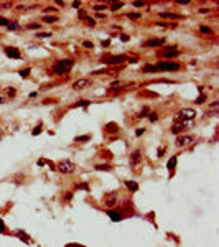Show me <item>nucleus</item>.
I'll return each instance as SVG.
<instances>
[{
    "instance_id": "f257e3e1",
    "label": "nucleus",
    "mask_w": 219,
    "mask_h": 247,
    "mask_svg": "<svg viewBox=\"0 0 219 247\" xmlns=\"http://www.w3.org/2000/svg\"><path fill=\"white\" fill-rule=\"evenodd\" d=\"M72 66H74V61L72 59H61V61H56L53 64V72L58 76H63V74H68Z\"/></svg>"
},
{
    "instance_id": "f03ea898",
    "label": "nucleus",
    "mask_w": 219,
    "mask_h": 247,
    "mask_svg": "<svg viewBox=\"0 0 219 247\" xmlns=\"http://www.w3.org/2000/svg\"><path fill=\"white\" fill-rule=\"evenodd\" d=\"M194 117H196V112H194L193 109H181L176 114V119L181 120V122L186 124V125H188V120H193Z\"/></svg>"
},
{
    "instance_id": "7ed1b4c3",
    "label": "nucleus",
    "mask_w": 219,
    "mask_h": 247,
    "mask_svg": "<svg viewBox=\"0 0 219 247\" xmlns=\"http://www.w3.org/2000/svg\"><path fill=\"white\" fill-rule=\"evenodd\" d=\"M101 61H102V63H105V64H120V63L129 61V56H125V55H117V56H104V58H101Z\"/></svg>"
},
{
    "instance_id": "20e7f679",
    "label": "nucleus",
    "mask_w": 219,
    "mask_h": 247,
    "mask_svg": "<svg viewBox=\"0 0 219 247\" xmlns=\"http://www.w3.org/2000/svg\"><path fill=\"white\" fill-rule=\"evenodd\" d=\"M158 71H178L181 68L180 63H171V61H160L158 64H155Z\"/></svg>"
},
{
    "instance_id": "39448f33",
    "label": "nucleus",
    "mask_w": 219,
    "mask_h": 247,
    "mask_svg": "<svg viewBox=\"0 0 219 247\" xmlns=\"http://www.w3.org/2000/svg\"><path fill=\"white\" fill-rule=\"evenodd\" d=\"M161 56V58H176V56H180V50H178L176 46H168V48H165V50H161L160 53H158Z\"/></svg>"
},
{
    "instance_id": "423d86ee",
    "label": "nucleus",
    "mask_w": 219,
    "mask_h": 247,
    "mask_svg": "<svg viewBox=\"0 0 219 247\" xmlns=\"http://www.w3.org/2000/svg\"><path fill=\"white\" fill-rule=\"evenodd\" d=\"M74 163L72 161H69V160H63V161H59L58 163V170L61 173H72L74 171Z\"/></svg>"
},
{
    "instance_id": "0eeeda50",
    "label": "nucleus",
    "mask_w": 219,
    "mask_h": 247,
    "mask_svg": "<svg viewBox=\"0 0 219 247\" xmlns=\"http://www.w3.org/2000/svg\"><path fill=\"white\" fill-rule=\"evenodd\" d=\"M161 44H165V38H152V40H147V41L143 43V46L155 48V46H161Z\"/></svg>"
},
{
    "instance_id": "6e6552de",
    "label": "nucleus",
    "mask_w": 219,
    "mask_h": 247,
    "mask_svg": "<svg viewBox=\"0 0 219 247\" xmlns=\"http://www.w3.org/2000/svg\"><path fill=\"white\" fill-rule=\"evenodd\" d=\"M5 55L9 56V58H13V59H20V58H22V53H20L17 48H13V46L5 48Z\"/></svg>"
},
{
    "instance_id": "1a4fd4ad",
    "label": "nucleus",
    "mask_w": 219,
    "mask_h": 247,
    "mask_svg": "<svg viewBox=\"0 0 219 247\" xmlns=\"http://www.w3.org/2000/svg\"><path fill=\"white\" fill-rule=\"evenodd\" d=\"M87 86H91V79H78L72 83V89H84Z\"/></svg>"
},
{
    "instance_id": "9d476101",
    "label": "nucleus",
    "mask_w": 219,
    "mask_h": 247,
    "mask_svg": "<svg viewBox=\"0 0 219 247\" xmlns=\"http://www.w3.org/2000/svg\"><path fill=\"white\" fill-rule=\"evenodd\" d=\"M140 160H142V152L140 150H135L130 155V165H132V167H137V165L140 163Z\"/></svg>"
},
{
    "instance_id": "9b49d317",
    "label": "nucleus",
    "mask_w": 219,
    "mask_h": 247,
    "mask_svg": "<svg viewBox=\"0 0 219 247\" xmlns=\"http://www.w3.org/2000/svg\"><path fill=\"white\" fill-rule=\"evenodd\" d=\"M191 142H194V139H193V137L185 135V137H180V139L176 140V145H178V147H186V145H189Z\"/></svg>"
},
{
    "instance_id": "f8f14e48",
    "label": "nucleus",
    "mask_w": 219,
    "mask_h": 247,
    "mask_svg": "<svg viewBox=\"0 0 219 247\" xmlns=\"http://www.w3.org/2000/svg\"><path fill=\"white\" fill-rule=\"evenodd\" d=\"M115 201H117V193H107V194H105L104 203L107 204V206H114Z\"/></svg>"
},
{
    "instance_id": "ddd939ff",
    "label": "nucleus",
    "mask_w": 219,
    "mask_h": 247,
    "mask_svg": "<svg viewBox=\"0 0 219 247\" xmlns=\"http://www.w3.org/2000/svg\"><path fill=\"white\" fill-rule=\"evenodd\" d=\"M107 216L109 217H111V219L112 221H114V222H119V221H122V214H120L119 211H112V209H109V211H107Z\"/></svg>"
},
{
    "instance_id": "4468645a",
    "label": "nucleus",
    "mask_w": 219,
    "mask_h": 247,
    "mask_svg": "<svg viewBox=\"0 0 219 247\" xmlns=\"http://www.w3.org/2000/svg\"><path fill=\"white\" fill-rule=\"evenodd\" d=\"M160 17L161 18H171V20H181L183 17L178 13H171V12H160Z\"/></svg>"
},
{
    "instance_id": "2eb2a0df",
    "label": "nucleus",
    "mask_w": 219,
    "mask_h": 247,
    "mask_svg": "<svg viewBox=\"0 0 219 247\" xmlns=\"http://www.w3.org/2000/svg\"><path fill=\"white\" fill-rule=\"evenodd\" d=\"M185 129H186V124H183V122H178V124H175V125L171 127V133H175V135H176V133L183 132Z\"/></svg>"
},
{
    "instance_id": "dca6fc26",
    "label": "nucleus",
    "mask_w": 219,
    "mask_h": 247,
    "mask_svg": "<svg viewBox=\"0 0 219 247\" xmlns=\"http://www.w3.org/2000/svg\"><path fill=\"white\" fill-rule=\"evenodd\" d=\"M105 130H107V133H117L119 132V125H117L115 122H109L107 125H105Z\"/></svg>"
},
{
    "instance_id": "f3484780",
    "label": "nucleus",
    "mask_w": 219,
    "mask_h": 247,
    "mask_svg": "<svg viewBox=\"0 0 219 247\" xmlns=\"http://www.w3.org/2000/svg\"><path fill=\"white\" fill-rule=\"evenodd\" d=\"M15 236L18 239H22V241H25V244H30V237L26 236V232H23V231H15Z\"/></svg>"
},
{
    "instance_id": "a211bd4d",
    "label": "nucleus",
    "mask_w": 219,
    "mask_h": 247,
    "mask_svg": "<svg viewBox=\"0 0 219 247\" xmlns=\"http://www.w3.org/2000/svg\"><path fill=\"white\" fill-rule=\"evenodd\" d=\"M208 109L211 111V114H214V115H217V109H219V102L217 101H213V102L208 106Z\"/></svg>"
},
{
    "instance_id": "6ab92c4d",
    "label": "nucleus",
    "mask_w": 219,
    "mask_h": 247,
    "mask_svg": "<svg viewBox=\"0 0 219 247\" xmlns=\"http://www.w3.org/2000/svg\"><path fill=\"white\" fill-rule=\"evenodd\" d=\"M125 186H127L130 191H137V189H139V185H137L133 180H127V181H125Z\"/></svg>"
},
{
    "instance_id": "aec40b11",
    "label": "nucleus",
    "mask_w": 219,
    "mask_h": 247,
    "mask_svg": "<svg viewBox=\"0 0 219 247\" xmlns=\"http://www.w3.org/2000/svg\"><path fill=\"white\" fill-rule=\"evenodd\" d=\"M176 160H178V158H176V155H173L171 158L168 160V163H167V168H168V170H171V171H173V170H175V167H176Z\"/></svg>"
},
{
    "instance_id": "412c9836",
    "label": "nucleus",
    "mask_w": 219,
    "mask_h": 247,
    "mask_svg": "<svg viewBox=\"0 0 219 247\" xmlns=\"http://www.w3.org/2000/svg\"><path fill=\"white\" fill-rule=\"evenodd\" d=\"M142 71H143V72H157L158 69H157L155 64H145V66L142 68Z\"/></svg>"
},
{
    "instance_id": "4be33fe9",
    "label": "nucleus",
    "mask_w": 219,
    "mask_h": 247,
    "mask_svg": "<svg viewBox=\"0 0 219 247\" xmlns=\"http://www.w3.org/2000/svg\"><path fill=\"white\" fill-rule=\"evenodd\" d=\"M96 170H99V171H111L112 167H111V165H107V163H102V165H97Z\"/></svg>"
},
{
    "instance_id": "5701e85b",
    "label": "nucleus",
    "mask_w": 219,
    "mask_h": 247,
    "mask_svg": "<svg viewBox=\"0 0 219 247\" xmlns=\"http://www.w3.org/2000/svg\"><path fill=\"white\" fill-rule=\"evenodd\" d=\"M43 22H46V23H56V22H58V17H53V15H44Z\"/></svg>"
},
{
    "instance_id": "b1692460",
    "label": "nucleus",
    "mask_w": 219,
    "mask_h": 247,
    "mask_svg": "<svg viewBox=\"0 0 219 247\" xmlns=\"http://www.w3.org/2000/svg\"><path fill=\"white\" fill-rule=\"evenodd\" d=\"M89 106V101H79V102H76V104H72V109H76V107H86Z\"/></svg>"
},
{
    "instance_id": "393cba45",
    "label": "nucleus",
    "mask_w": 219,
    "mask_h": 247,
    "mask_svg": "<svg viewBox=\"0 0 219 247\" xmlns=\"http://www.w3.org/2000/svg\"><path fill=\"white\" fill-rule=\"evenodd\" d=\"M200 31H201V33H204V35H213V30H211L209 26H204V25L200 26Z\"/></svg>"
},
{
    "instance_id": "a878e982",
    "label": "nucleus",
    "mask_w": 219,
    "mask_h": 247,
    "mask_svg": "<svg viewBox=\"0 0 219 247\" xmlns=\"http://www.w3.org/2000/svg\"><path fill=\"white\" fill-rule=\"evenodd\" d=\"M147 114H148V107H143V109H142V111L139 112V114H137V117H139V119H142V117H147Z\"/></svg>"
},
{
    "instance_id": "bb28decb",
    "label": "nucleus",
    "mask_w": 219,
    "mask_h": 247,
    "mask_svg": "<svg viewBox=\"0 0 219 247\" xmlns=\"http://www.w3.org/2000/svg\"><path fill=\"white\" fill-rule=\"evenodd\" d=\"M7 26H9V30H18V28H20V25L17 22H9V25H7Z\"/></svg>"
},
{
    "instance_id": "cd10ccee",
    "label": "nucleus",
    "mask_w": 219,
    "mask_h": 247,
    "mask_svg": "<svg viewBox=\"0 0 219 247\" xmlns=\"http://www.w3.org/2000/svg\"><path fill=\"white\" fill-rule=\"evenodd\" d=\"M76 189H84V191H89V185L87 183H79V185H76Z\"/></svg>"
},
{
    "instance_id": "c85d7f7f",
    "label": "nucleus",
    "mask_w": 219,
    "mask_h": 247,
    "mask_svg": "<svg viewBox=\"0 0 219 247\" xmlns=\"http://www.w3.org/2000/svg\"><path fill=\"white\" fill-rule=\"evenodd\" d=\"M89 139H91V135H81V137H76L74 142H87Z\"/></svg>"
},
{
    "instance_id": "c756f323",
    "label": "nucleus",
    "mask_w": 219,
    "mask_h": 247,
    "mask_svg": "<svg viewBox=\"0 0 219 247\" xmlns=\"http://www.w3.org/2000/svg\"><path fill=\"white\" fill-rule=\"evenodd\" d=\"M148 119H150V122H157V120H158V114H157V112H150Z\"/></svg>"
},
{
    "instance_id": "7c9ffc66",
    "label": "nucleus",
    "mask_w": 219,
    "mask_h": 247,
    "mask_svg": "<svg viewBox=\"0 0 219 247\" xmlns=\"http://www.w3.org/2000/svg\"><path fill=\"white\" fill-rule=\"evenodd\" d=\"M84 22H86V25H89V26H94V25H96L94 18H91V17H89V15H87L86 18H84Z\"/></svg>"
},
{
    "instance_id": "2f4dec72",
    "label": "nucleus",
    "mask_w": 219,
    "mask_h": 247,
    "mask_svg": "<svg viewBox=\"0 0 219 247\" xmlns=\"http://www.w3.org/2000/svg\"><path fill=\"white\" fill-rule=\"evenodd\" d=\"M30 72H31V69H28V68H26V69L20 71V76H22V78H28V74H30Z\"/></svg>"
},
{
    "instance_id": "473e14b6",
    "label": "nucleus",
    "mask_w": 219,
    "mask_h": 247,
    "mask_svg": "<svg viewBox=\"0 0 219 247\" xmlns=\"http://www.w3.org/2000/svg\"><path fill=\"white\" fill-rule=\"evenodd\" d=\"M26 28L28 30H40V23H30Z\"/></svg>"
},
{
    "instance_id": "72a5a7b5",
    "label": "nucleus",
    "mask_w": 219,
    "mask_h": 247,
    "mask_svg": "<svg viewBox=\"0 0 219 247\" xmlns=\"http://www.w3.org/2000/svg\"><path fill=\"white\" fill-rule=\"evenodd\" d=\"M51 33H38L36 35V38H40V40H44V38H50Z\"/></svg>"
},
{
    "instance_id": "f704fd0d",
    "label": "nucleus",
    "mask_w": 219,
    "mask_h": 247,
    "mask_svg": "<svg viewBox=\"0 0 219 247\" xmlns=\"http://www.w3.org/2000/svg\"><path fill=\"white\" fill-rule=\"evenodd\" d=\"M204 101H206V96H204V94H201V96L198 97L196 101H194V102H196V104H203V102H204Z\"/></svg>"
},
{
    "instance_id": "c9c22d12",
    "label": "nucleus",
    "mask_w": 219,
    "mask_h": 247,
    "mask_svg": "<svg viewBox=\"0 0 219 247\" xmlns=\"http://www.w3.org/2000/svg\"><path fill=\"white\" fill-rule=\"evenodd\" d=\"M7 25H9V20L5 17H0V26H7Z\"/></svg>"
},
{
    "instance_id": "e433bc0d",
    "label": "nucleus",
    "mask_w": 219,
    "mask_h": 247,
    "mask_svg": "<svg viewBox=\"0 0 219 247\" xmlns=\"http://www.w3.org/2000/svg\"><path fill=\"white\" fill-rule=\"evenodd\" d=\"M142 17V13H129V18H132V20H139Z\"/></svg>"
},
{
    "instance_id": "4c0bfd02",
    "label": "nucleus",
    "mask_w": 219,
    "mask_h": 247,
    "mask_svg": "<svg viewBox=\"0 0 219 247\" xmlns=\"http://www.w3.org/2000/svg\"><path fill=\"white\" fill-rule=\"evenodd\" d=\"M83 46H84V48H89V50H92V48H94V43H91V41H84V43H83Z\"/></svg>"
},
{
    "instance_id": "58836bf2",
    "label": "nucleus",
    "mask_w": 219,
    "mask_h": 247,
    "mask_svg": "<svg viewBox=\"0 0 219 247\" xmlns=\"http://www.w3.org/2000/svg\"><path fill=\"white\" fill-rule=\"evenodd\" d=\"M40 132H41V124H40L38 127H35V129H33V132H31V133H33V135H38Z\"/></svg>"
},
{
    "instance_id": "ea45409f",
    "label": "nucleus",
    "mask_w": 219,
    "mask_h": 247,
    "mask_svg": "<svg viewBox=\"0 0 219 247\" xmlns=\"http://www.w3.org/2000/svg\"><path fill=\"white\" fill-rule=\"evenodd\" d=\"M133 7H137V9H142V7H145V2H133Z\"/></svg>"
},
{
    "instance_id": "a19ab883",
    "label": "nucleus",
    "mask_w": 219,
    "mask_h": 247,
    "mask_svg": "<svg viewBox=\"0 0 219 247\" xmlns=\"http://www.w3.org/2000/svg\"><path fill=\"white\" fill-rule=\"evenodd\" d=\"M122 7H124V3H120V2H119V3H114V5L111 7V9H112V10H115V9H122Z\"/></svg>"
},
{
    "instance_id": "79ce46f5",
    "label": "nucleus",
    "mask_w": 219,
    "mask_h": 247,
    "mask_svg": "<svg viewBox=\"0 0 219 247\" xmlns=\"http://www.w3.org/2000/svg\"><path fill=\"white\" fill-rule=\"evenodd\" d=\"M5 232V224H3V221L0 219V234H3Z\"/></svg>"
},
{
    "instance_id": "37998d69",
    "label": "nucleus",
    "mask_w": 219,
    "mask_h": 247,
    "mask_svg": "<svg viewBox=\"0 0 219 247\" xmlns=\"http://www.w3.org/2000/svg\"><path fill=\"white\" fill-rule=\"evenodd\" d=\"M12 5H13L12 2H3V3H2V7H3V9H10Z\"/></svg>"
},
{
    "instance_id": "c03bdc74",
    "label": "nucleus",
    "mask_w": 219,
    "mask_h": 247,
    "mask_svg": "<svg viewBox=\"0 0 219 247\" xmlns=\"http://www.w3.org/2000/svg\"><path fill=\"white\" fill-rule=\"evenodd\" d=\"M86 17H87V15H86V12H84V10H79V18H81V20H84Z\"/></svg>"
},
{
    "instance_id": "a18cd8bd",
    "label": "nucleus",
    "mask_w": 219,
    "mask_h": 247,
    "mask_svg": "<svg viewBox=\"0 0 219 247\" xmlns=\"http://www.w3.org/2000/svg\"><path fill=\"white\" fill-rule=\"evenodd\" d=\"M43 12H44V13H50V12H56V9H55V7H48V9H44Z\"/></svg>"
},
{
    "instance_id": "49530a36",
    "label": "nucleus",
    "mask_w": 219,
    "mask_h": 247,
    "mask_svg": "<svg viewBox=\"0 0 219 247\" xmlns=\"http://www.w3.org/2000/svg\"><path fill=\"white\" fill-rule=\"evenodd\" d=\"M165 155V147H161L160 150H158V157H163Z\"/></svg>"
},
{
    "instance_id": "de8ad7c7",
    "label": "nucleus",
    "mask_w": 219,
    "mask_h": 247,
    "mask_svg": "<svg viewBox=\"0 0 219 247\" xmlns=\"http://www.w3.org/2000/svg\"><path fill=\"white\" fill-rule=\"evenodd\" d=\"M143 132H145V129H139V130L135 132V135H137V137H140V135H142V133H143Z\"/></svg>"
},
{
    "instance_id": "09e8293b",
    "label": "nucleus",
    "mask_w": 219,
    "mask_h": 247,
    "mask_svg": "<svg viewBox=\"0 0 219 247\" xmlns=\"http://www.w3.org/2000/svg\"><path fill=\"white\" fill-rule=\"evenodd\" d=\"M9 96H10V97H13V96H15V89H13V87H10V89H9Z\"/></svg>"
},
{
    "instance_id": "8fccbe9b",
    "label": "nucleus",
    "mask_w": 219,
    "mask_h": 247,
    "mask_svg": "<svg viewBox=\"0 0 219 247\" xmlns=\"http://www.w3.org/2000/svg\"><path fill=\"white\" fill-rule=\"evenodd\" d=\"M129 38H130V36H127V35H120V40H122V41H129Z\"/></svg>"
},
{
    "instance_id": "3c124183",
    "label": "nucleus",
    "mask_w": 219,
    "mask_h": 247,
    "mask_svg": "<svg viewBox=\"0 0 219 247\" xmlns=\"http://www.w3.org/2000/svg\"><path fill=\"white\" fill-rule=\"evenodd\" d=\"M94 10H97V12H99V10H105V7H104V5H102V7H101V5H96Z\"/></svg>"
},
{
    "instance_id": "603ef678",
    "label": "nucleus",
    "mask_w": 219,
    "mask_h": 247,
    "mask_svg": "<svg viewBox=\"0 0 219 247\" xmlns=\"http://www.w3.org/2000/svg\"><path fill=\"white\" fill-rule=\"evenodd\" d=\"M71 198H72V193H66V201H71Z\"/></svg>"
},
{
    "instance_id": "864d4df0",
    "label": "nucleus",
    "mask_w": 219,
    "mask_h": 247,
    "mask_svg": "<svg viewBox=\"0 0 219 247\" xmlns=\"http://www.w3.org/2000/svg\"><path fill=\"white\" fill-rule=\"evenodd\" d=\"M97 18H99V20H104L105 15H104V13H97Z\"/></svg>"
},
{
    "instance_id": "5fc2aeb1",
    "label": "nucleus",
    "mask_w": 219,
    "mask_h": 247,
    "mask_svg": "<svg viewBox=\"0 0 219 247\" xmlns=\"http://www.w3.org/2000/svg\"><path fill=\"white\" fill-rule=\"evenodd\" d=\"M66 247H84V245H79V244H68Z\"/></svg>"
},
{
    "instance_id": "6e6d98bb",
    "label": "nucleus",
    "mask_w": 219,
    "mask_h": 247,
    "mask_svg": "<svg viewBox=\"0 0 219 247\" xmlns=\"http://www.w3.org/2000/svg\"><path fill=\"white\" fill-rule=\"evenodd\" d=\"M79 5H81V2H72V7H74V9H78Z\"/></svg>"
},
{
    "instance_id": "4d7b16f0",
    "label": "nucleus",
    "mask_w": 219,
    "mask_h": 247,
    "mask_svg": "<svg viewBox=\"0 0 219 247\" xmlns=\"http://www.w3.org/2000/svg\"><path fill=\"white\" fill-rule=\"evenodd\" d=\"M208 12H209L208 9H200V13H208Z\"/></svg>"
},
{
    "instance_id": "13d9d810",
    "label": "nucleus",
    "mask_w": 219,
    "mask_h": 247,
    "mask_svg": "<svg viewBox=\"0 0 219 247\" xmlns=\"http://www.w3.org/2000/svg\"><path fill=\"white\" fill-rule=\"evenodd\" d=\"M109 44H111V41H109V40H105V41L102 43V46H109Z\"/></svg>"
},
{
    "instance_id": "bf43d9fd",
    "label": "nucleus",
    "mask_w": 219,
    "mask_h": 247,
    "mask_svg": "<svg viewBox=\"0 0 219 247\" xmlns=\"http://www.w3.org/2000/svg\"><path fill=\"white\" fill-rule=\"evenodd\" d=\"M2 102H3V99H0V104H2Z\"/></svg>"
}]
</instances>
